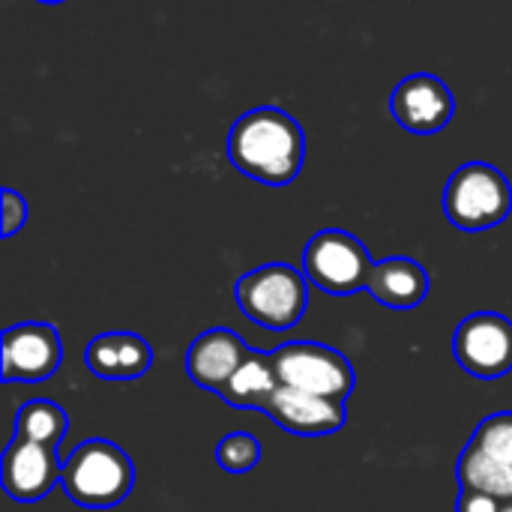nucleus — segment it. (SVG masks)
I'll use <instances>...</instances> for the list:
<instances>
[{"mask_svg":"<svg viewBox=\"0 0 512 512\" xmlns=\"http://www.w3.org/2000/svg\"><path fill=\"white\" fill-rule=\"evenodd\" d=\"M228 159L240 174L264 186H288L303 168L306 135L288 111L261 105L231 126Z\"/></svg>","mask_w":512,"mask_h":512,"instance_id":"nucleus-1","label":"nucleus"},{"mask_svg":"<svg viewBox=\"0 0 512 512\" xmlns=\"http://www.w3.org/2000/svg\"><path fill=\"white\" fill-rule=\"evenodd\" d=\"M60 480H63V462L57 456V447L33 444L24 438H12L6 444L0 462V483L12 501L36 504Z\"/></svg>","mask_w":512,"mask_h":512,"instance_id":"nucleus-9","label":"nucleus"},{"mask_svg":"<svg viewBox=\"0 0 512 512\" xmlns=\"http://www.w3.org/2000/svg\"><path fill=\"white\" fill-rule=\"evenodd\" d=\"M504 510V501L495 498V495H486V492H468L462 489L459 492V501H456V512H501Z\"/></svg>","mask_w":512,"mask_h":512,"instance_id":"nucleus-21","label":"nucleus"},{"mask_svg":"<svg viewBox=\"0 0 512 512\" xmlns=\"http://www.w3.org/2000/svg\"><path fill=\"white\" fill-rule=\"evenodd\" d=\"M471 447L483 450L495 462L512 468V414H495L483 420L471 438Z\"/></svg>","mask_w":512,"mask_h":512,"instance_id":"nucleus-19","label":"nucleus"},{"mask_svg":"<svg viewBox=\"0 0 512 512\" xmlns=\"http://www.w3.org/2000/svg\"><path fill=\"white\" fill-rule=\"evenodd\" d=\"M273 366L282 387L336 402H348L357 384L345 354L321 342H288L273 351Z\"/></svg>","mask_w":512,"mask_h":512,"instance_id":"nucleus-6","label":"nucleus"},{"mask_svg":"<svg viewBox=\"0 0 512 512\" xmlns=\"http://www.w3.org/2000/svg\"><path fill=\"white\" fill-rule=\"evenodd\" d=\"M234 300L252 324L285 333L306 315L309 279L291 264H264L237 279Z\"/></svg>","mask_w":512,"mask_h":512,"instance_id":"nucleus-3","label":"nucleus"},{"mask_svg":"<svg viewBox=\"0 0 512 512\" xmlns=\"http://www.w3.org/2000/svg\"><path fill=\"white\" fill-rule=\"evenodd\" d=\"M456 363L480 378L498 381L512 372V321L501 312H474L453 333Z\"/></svg>","mask_w":512,"mask_h":512,"instance_id":"nucleus-7","label":"nucleus"},{"mask_svg":"<svg viewBox=\"0 0 512 512\" xmlns=\"http://www.w3.org/2000/svg\"><path fill=\"white\" fill-rule=\"evenodd\" d=\"M39 3H63V0H39Z\"/></svg>","mask_w":512,"mask_h":512,"instance_id":"nucleus-22","label":"nucleus"},{"mask_svg":"<svg viewBox=\"0 0 512 512\" xmlns=\"http://www.w3.org/2000/svg\"><path fill=\"white\" fill-rule=\"evenodd\" d=\"M63 342L51 324L24 321L3 330L0 342V378L6 384H36L60 369Z\"/></svg>","mask_w":512,"mask_h":512,"instance_id":"nucleus-8","label":"nucleus"},{"mask_svg":"<svg viewBox=\"0 0 512 512\" xmlns=\"http://www.w3.org/2000/svg\"><path fill=\"white\" fill-rule=\"evenodd\" d=\"M501 512H512V504H510V507H504V510H501Z\"/></svg>","mask_w":512,"mask_h":512,"instance_id":"nucleus-23","label":"nucleus"},{"mask_svg":"<svg viewBox=\"0 0 512 512\" xmlns=\"http://www.w3.org/2000/svg\"><path fill=\"white\" fill-rule=\"evenodd\" d=\"M3 207H0V222H3V228H0V234L9 240V237H15L24 225H27V201H24V195H18L15 189H3Z\"/></svg>","mask_w":512,"mask_h":512,"instance_id":"nucleus-20","label":"nucleus"},{"mask_svg":"<svg viewBox=\"0 0 512 512\" xmlns=\"http://www.w3.org/2000/svg\"><path fill=\"white\" fill-rule=\"evenodd\" d=\"M249 351L252 348L246 345V339L240 333L213 327V330H204L198 339H192V345L186 348L183 366H186V375L192 378V384L219 396L222 387L243 366Z\"/></svg>","mask_w":512,"mask_h":512,"instance_id":"nucleus-11","label":"nucleus"},{"mask_svg":"<svg viewBox=\"0 0 512 512\" xmlns=\"http://www.w3.org/2000/svg\"><path fill=\"white\" fill-rule=\"evenodd\" d=\"M264 414L279 429H285L291 435H300V438L333 435L348 423L345 402L300 393V390H291V387H279L276 396L270 399V405L264 408Z\"/></svg>","mask_w":512,"mask_h":512,"instance_id":"nucleus-12","label":"nucleus"},{"mask_svg":"<svg viewBox=\"0 0 512 512\" xmlns=\"http://www.w3.org/2000/svg\"><path fill=\"white\" fill-rule=\"evenodd\" d=\"M279 375L273 366V354H258L249 351V357L243 360V366L234 372V378L222 387L219 399L228 402L231 408H252V411H264L270 405V399L279 390Z\"/></svg>","mask_w":512,"mask_h":512,"instance_id":"nucleus-15","label":"nucleus"},{"mask_svg":"<svg viewBox=\"0 0 512 512\" xmlns=\"http://www.w3.org/2000/svg\"><path fill=\"white\" fill-rule=\"evenodd\" d=\"M372 267L375 261L366 243L339 228L318 231L303 249V273L309 285L333 297H348L363 291L369 285Z\"/></svg>","mask_w":512,"mask_h":512,"instance_id":"nucleus-5","label":"nucleus"},{"mask_svg":"<svg viewBox=\"0 0 512 512\" xmlns=\"http://www.w3.org/2000/svg\"><path fill=\"white\" fill-rule=\"evenodd\" d=\"M456 477H459V486L468 492H486L501 501H512V468L495 462L492 456H486L483 450L471 444L462 450Z\"/></svg>","mask_w":512,"mask_h":512,"instance_id":"nucleus-16","label":"nucleus"},{"mask_svg":"<svg viewBox=\"0 0 512 512\" xmlns=\"http://www.w3.org/2000/svg\"><path fill=\"white\" fill-rule=\"evenodd\" d=\"M216 462L228 474H249L261 462V444L249 432H231L219 441Z\"/></svg>","mask_w":512,"mask_h":512,"instance_id":"nucleus-18","label":"nucleus"},{"mask_svg":"<svg viewBox=\"0 0 512 512\" xmlns=\"http://www.w3.org/2000/svg\"><path fill=\"white\" fill-rule=\"evenodd\" d=\"M444 213L459 231H489L512 213L510 180L489 162H468L447 180Z\"/></svg>","mask_w":512,"mask_h":512,"instance_id":"nucleus-4","label":"nucleus"},{"mask_svg":"<svg viewBox=\"0 0 512 512\" xmlns=\"http://www.w3.org/2000/svg\"><path fill=\"white\" fill-rule=\"evenodd\" d=\"M366 291L387 309H417L429 297V273L414 258H384L375 261Z\"/></svg>","mask_w":512,"mask_h":512,"instance_id":"nucleus-14","label":"nucleus"},{"mask_svg":"<svg viewBox=\"0 0 512 512\" xmlns=\"http://www.w3.org/2000/svg\"><path fill=\"white\" fill-rule=\"evenodd\" d=\"M66 426H69L66 411L57 402L33 399V402L18 408L12 438H24V441L45 444V447H60L63 435H66Z\"/></svg>","mask_w":512,"mask_h":512,"instance_id":"nucleus-17","label":"nucleus"},{"mask_svg":"<svg viewBox=\"0 0 512 512\" xmlns=\"http://www.w3.org/2000/svg\"><path fill=\"white\" fill-rule=\"evenodd\" d=\"M60 486L66 498L84 510H111L132 495L135 468L117 444L90 438L63 459Z\"/></svg>","mask_w":512,"mask_h":512,"instance_id":"nucleus-2","label":"nucleus"},{"mask_svg":"<svg viewBox=\"0 0 512 512\" xmlns=\"http://www.w3.org/2000/svg\"><path fill=\"white\" fill-rule=\"evenodd\" d=\"M390 111L402 129L417 135H432L453 120L456 99L438 75L417 72L396 84L390 96Z\"/></svg>","mask_w":512,"mask_h":512,"instance_id":"nucleus-10","label":"nucleus"},{"mask_svg":"<svg viewBox=\"0 0 512 512\" xmlns=\"http://www.w3.org/2000/svg\"><path fill=\"white\" fill-rule=\"evenodd\" d=\"M87 369L102 381H135L150 372L153 348L144 336L129 330H111L90 339L84 351Z\"/></svg>","mask_w":512,"mask_h":512,"instance_id":"nucleus-13","label":"nucleus"}]
</instances>
